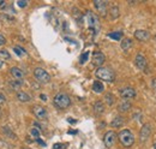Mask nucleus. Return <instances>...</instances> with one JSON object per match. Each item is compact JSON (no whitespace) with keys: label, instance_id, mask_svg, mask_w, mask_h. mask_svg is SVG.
<instances>
[{"label":"nucleus","instance_id":"b1692460","mask_svg":"<svg viewBox=\"0 0 156 149\" xmlns=\"http://www.w3.org/2000/svg\"><path fill=\"white\" fill-rule=\"evenodd\" d=\"M13 52H15L18 57H22L23 54H27V52H25L22 47H18V46H15V47H13Z\"/></svg>","mask_w":156,"mask_h":149},{"label":"nucleus","instance_id":"c9c22d12","mask_svg":"<svg viewBox=\"0 0 156 149\" xmlns=\"http://www.w3.org/2000/svg\"><path fill=\"white\" fill-rule=\"evenodd\" d=\"M5 6H6V3L4 0H0V7H5Z\"/></svg>","mask_w":156,"mask_h":149},{"label":"nucleus","instance_id":"a878e982","mask_svg":"<svg viewBox=\"0 0 156 149\" xmlns=\"http://www.w3.org/2000/svg\"><path fill=\"white\" fill-rule=\"evenodd\" d=\"M30 135L33 136V137H35L36 140L40 138V130L36 129V128H33V129L30 130Z\"/></svg>","mask_w":156,"mask_h":149},{"label":"nucleus","instance_id":"6e6552de","mask_svg":"<svg viewBox=\"0 0 156 149\" xmlns=\"http://www.w3.org/2000/svg\"><path fill=\"white\" fill-rule=\"evenodd\" d=\"M94 6L102 17H105L107 15V3L106 1H103V0H95Z\"/></svg>","mask_w":156,"mask_h":149},{"label":"nucleus","instance_id":"aec40b11","mask_svg":"<svg viewBox=\"0 0 156 149\" xmlns=\"http://www.w3.org/2000/svg\"><path fill=\"white\" fill-rule=\"evenodd\" d=\"M109 13H111V17H112L113 19H116V18L119 17V15H120V12H119V7L116 6V5H113V6H111Z\"/></svg>","mask_w":156,"mask_h":149},{"label":"nucleus","instance_id":"7ed1b4c3","mask_svg":"<svg viewBox=\"0 0 156 149\" xmlns=\"http://www.w3.org/2000/svg\"><path fill=\"white\" fill-rule=\"evenodd\" d=\"M118 137H119L120 143H121L125 148L131 147V145H133V143H135V136H133V133L130 131V130H127V129L121 130V131L119 132V135H118Z\"/></svg>","mask_w":156,"mask_h":149},{"label":"nucleus","instance_id":"f257e3e1","mask_svg":"<svg viewBox=\"0 0 156 149\" xmlns=\"http://www.w3.org/2000/svg\"><path fill=\"white\" fill-rule=\"evenodd\" d=\"M53 102H54V106L59 109H66L67 107L71 106V99L67 94L65 93H58L54 99H53Z\"/></svg>","mask_w":156,"mask_h":149},{"label":"nucleus","instance_id":"f3484780","mask_svg":"<svg viewBox=\"0 0 156 149\" xmlns=\"http://www.w3.org/2000/svg\"><path fill=\"white\" fill-rule=\"evenodd\" d=\"M131 47H132V40L131 39H124V40H121V48L124 49L125 52L130 51Z\"/></svg>","mask_w":156,"mask_h":149},{"label":"nucleus","instance_id":"2f4dec72","mask_svg":"<svg viewBox=\"0 0 156 149\" xmlns=\"http://www.w3.org/2000/svg\"><path fill=\"white\" fill-rule=\"evenodd\" d=\"M6 102V97H5V95L3 94V93H0V105H3V104H5Z\"/></svg>","mask_w":156,"mask_h":149},{"label":"nucleus","instance_id":"e433bc0d","mask_svg":"<svg viewBox=\"0 0 156 149\" xmlns=\"http://www.w3.org/2000/svg\"><path fill=\"white\" fill-rule=\"evenodd\" d=\"M40 97H41V100H43V101H46V100H47V96H46L45 94H41V96H40Z\"/></svg>","mask_w":156,"mask_h":149},{"label":"nucleus","instance_id":"1a4fd4ad","mask_svg":"<svg viewBox=\"0 0 156 149\" xmlns=\"http://www.w3.org/2000/svg\"><path fill=\"white\" fill-rule=\"evenodd\" d=\"M33 113L37 119H47L48 113L45 107L42 106H34L33 107Z\"/></svg>","mask_w":156,"mask_h":149},{"label":"nucleus","instance_id":"20e7f679","mask_svg":"<svg viewBox=\"0 0 156 149\" xmlns=\"http://www.w3.org/2000/svg\"><path fill=\"white\" fill-rule=\"evenodd\" d=\"M87 21H88L89 28L94 31V34H96L100 29V22H99L97 16H95L91 11H88L87 12Z\"/></svg>","mask_w":156,"mask_h":149},{"label":"nucleus","instance_id":"393cba45","mask_svg":"<svg viewBox=\"0 0 156 149\" xmlns=\"http://www.w3.org/2000/svg\"><path fill=\"white\" fill-rule=\"evenodd\" d=\"M105 99H106V101H107V104H108L109 106H112V105L114 104V96H113V94H111V93L106 94Z\"/></svg>","mask_w":156,"mask_h":149},{"label":"nucleus","instance_id":"0eeeda50","mask_svg":"<svg viewBox=\"0 0 156 149\" xmlns=\"http://www.w3.org/2000/svg\"><path fill=\"white\" fill-rule=\"evenodd\" d=\"M120 96L124 100H130V99H133L136 96V90L132 87H125V88L120 89Z\"/></svg>","mask_w":156,"mask_h":149},{"label":"nucleus","instance_id":"412c9836","mask_svg":"<svg viewBox=\"0 0 156 149\" xmlns=\"http://www.w3.org/2000/svg\"><path fill=\"white\" fill-rule=\"evenodd\" d=\"M130 108H131V104H130L128 101H126V100L120 102L119 106H118V109L120 112H127V111H130Z\"/></svg>","mask_w":156,"mask_h":149},{"label":"nucleus","instance_id":"9b49d317","mask_svg":"<svg viewBox=\"0 0 156 149\" xmlns=\"http://www.w3.org/2000/svg\"><path fill=\"white\" fill-rule=\"evenodd\" d=\"M135 64H136V66H137L139 70H145V69H147V66H148L145 57L143 55V54H140V53H138V54L136 55Z\"/></svg>","mask_w":156,"mask_h":149},{"label":"nucleus","instance_id":"58836bf2","mask_svg":"<svg viewBox=\"0 0 156 149\" xmlns=\"http://www.w3.org/2000/svg\"><path fill=\"white\" fill-rule=\"evenodd\" d=\"M69 123H76V120L74 119H69Z\"/></svg>","mask_w":156,"mask_h":149},{"label":"nucleus","instance_id":"c756f323","mask_svg":"<svg viewBox=\"0 0 156 149\" xmlns=\"http://www.w3.org/2000/svg\"><path fill=\"white\" fill-rule=\"evenodd\" d=\"M66 144L65 143H55L54 145H53V149H66Z\"/></svg>","mask_w":156,"mask_h":149},{"label":"nucleus","instance_id":"423d86ee","mask_svg":"<svg viewBox=\"0 0 156 149\" xmlns=\"http://www.w3.org/2000/svg\"><path fill=\"white\" fill-rule=\"evenodd\" d=\"M116 135L114 131H107L106 133H105V137H103V142H105V145L107 147V148H111V147H113L114 145V143H115V141H116Z\"/></svg>","mask_w":156,"mask_h":149},{"label":"nucleus","instance_id":"a211bd4d","mask_svg":"<svg viewBox=\"0 0 156 149\" xmlns=\"http://www.w3.org/2000/svg\"><path fill=\"white\" fill-rule=\"evenodd\" d=\"M123 125H124V118L120 117V116L115 117V118L113 119V121H112V126H113V128H120V126H123Z\"/></svg>","mask_w":156,"mask_h":149},{"label":"nucleus","instance_id":"c85d7f7f","mask_svg":"<svg viewBox=\"0 0 156 149\" xmlns=\"http://www.w3.org/2000/svg\"><path fill=\"white\" fill-rule=\"evenodd\" d=\"M88 57H89V52H85V53H83V54L81 55V60H79V63H81V64H84L85 61L88 60Z\"/></svg>","mask_w":156,"mask_h":149},{"label":"nucleus","instance_id":"f8f14e48","mask_svg":"<svg viewBox=\"0 0 156 149\" xmlns=\"http://www.w3.org/2000/svg\"><path fill=\"white\" fill-rule=\"evenodd\" d=\"M105 60H106V57H105V54H103L102 52H95L93 54V64L95 66L101 67V65L105 63Z\"/></svg>","mask_w":156,"mask_h":149},{"label":"nucleus","instance_id":"4468645a","mask_svg":"<svg viewBox=\"0 0 156 149\" xmlns=\"http://www.w3.org/2000/svg\"><path fill=\"white\" fill-rule=\"evenodd\" d=\"M135 37L138 40V41H148L149 39H150V34L147 31V30H142V29H139V30H136V33H135Z\"/></svg>","mask_w":156,"mask_h":149},{"label":"nucleus","instance_id":"cd10ccee","mask_svg":"<svg viewBox=\"0 0 156 149\" xmlns=\"http://www.w3.org/2000/svg\"><path fill=\"white\" fill-rule=\"evenodd\" d=\"M0 55H1L4 59H6V60H9V59L11 58L10 53H9L7 51H5V49H0Z\"/></svg>","mask_w":156,"mask_h":149},{"label":"nucleus","instance_id":"2eb2a0df","mask_svg":"<svg viewBox=\"0 0 156 149\" xmlns=\"http://www.w3.org/2000/svg\"><path fill=\"white\" fill-rule=\"evenodd\" d=\"M17 99H18L21 102H28V101L31 100L30 95L27 94V93H24V92H18V93H17Z\"/></svg>","mask_w":156,"mask_h":149},{"label":"nucleus","instance_id":"bb28decb","mask_svg":"<svg viewBox=\"0 0 156 149\" xmlns=\"http://www.w3.org/2000/svg\"><path fill=\"white\" fill-rule=\"evenodd\" d=\"M4 132H5V133L9 136L10 138H16V135L11 131V129H10L9 126H5V128H4Z\"/></svg>","mask_w":156,"mask_h":149},{"label":"nucleus","instance_id":"a19ab883","mask_svg":"<svg viewBox=\"0 0 156 149\" xmlns=\"http://www.w3.org/2000/svg\"><path fill=\"white\" fill-rule=\"evenodd\" d=\"M1 114H3V113H1V109H0V118H1Z\"/></svg>","mask_w":156,"mask_h":149},{"label":"nucleus","instance_id":"4c0bfd02","mask_svg":"<svg viewBox=\"0 0 156 149\" xmlns=\"http://www.w3.org/2000/svg\"><path fill=\"white\" fill-rule=\"evenodd\" d=\"M3 65H4V61H3V59H0V69L3 67Z\"/></svg>","mask_w":156,"mask_h":149},{"label":"nucleus","instance_id":"39448f33","mask_svg":"<svg viewBox=\"0 0 156 149\" xmlns=\"http://www.w3.org/2000/svg\"><path fill=\"white\" fill-rule=\"evenodd\" d=\"M34 76L36 78V81H38L40 83H48L50 81V76H49V73L41 69V67H36L35 71H34Z\"/></svg>","mask_w":156,"mask_h":149},{"label":"nucleus","instance_id":"5701e85b","mask_svg":"<svg viewBox=\"0 0 156 149\" xmlns=\"http://www.w3.org/2000/svg\"><path fill=\"white\" fill-rule=\"evenodd\" d=\"M9 84H10V87H11V88L13 89V90H18V89H19V87L22 85V82L13 79V81H10Z\"/></svg>","mask_w":156,"mask_h":149},{"label":"nucleus","instance_id":"f03ea898","mask_svg":"<svg viewBox=\"0 0 156 149\" xmlns=\"http://www.w3.org/2000/svg\"><path fill=\"white\" fill-rule=\"evenodd\" d=\"M95 74L97 78H100L101 81H105V82H114V79H115V73L109 67L101 66L96 70Z\"/></svg>","mask_w":156,"mask_h":149},{"label":"nucleus","instance_id":"9d476101","mask_svg":"<svg viewBox=\"0 0 156 149\" xmlns=\"http://www.w3.org/2000/svg\"><path fill=\"white\" fill-rule=\"evenodd\" d=\"M150 133H151V126L149 125V124H144V125L142 126V129H140V132H139L140 142H145L149 138Z\"/></svg>","mask_w":156,"mask_h":149},{"label":"nucleus","instance_id":"ddd939ff","mask_svg":"<svg viewBox=\"0 0 156 149\" xmlns=\"http://www.w3.org/2000/svg\"><path fill=\"white\" fill-rule=\"evenodd\" d=\"M10 73H11V76L13 77V79H16V81H19V82H22L23 79H24V72L19 69V67H17V66H13V67H11V70H10Z\"/></svg>","mask_w":156,"mask_h":149},{"label":"nucleus","instance_id":"4be33fe9","mask_svg":"<svg viewBox=\"0 0 156 149\" xmlns=\"http://www.w3.org/2000/svg\"><path fill=\"white\" fill-rule=\"evenodd\" d=\"M108 37H111L112 40H115V41H120L123 39V31H113V33H109L108 34Z\"/></svg>","mask_w":156,"mask_h":149},{"label":"nucleus","instance_id":"dca6fc26","mask_svg":"<svg viewBox=\"0 0 156 149\" xmlns=\"http://www.w3.org/2000/svg\"><path fill=\"white\" fill-rule=\"evenodd\" d=\"M94 111H95V113L96 114H101L105 112V105H103L102 101H96L94 104Z\"/></svg>","mask_w":156,"mask_h":149},{"label":"nucleus","instance_id":"79ce46f5","mask_svg":"<svg viewBox=\"0 0 156 149\" xmlns=\"http://www.w3.org/2000/svg\"><path fill=\"white\" fill-rule=\"evenodd\" d=\"M152 149H156V143L154 144V148H152Z\"/></svg>","mask_w":156,"mask_h":149},{"label":"nucleus","instance_id":"ea45409f","mask_svg":"<svg viewBox=\"0 0 156 149\" xmlns=\"http://www.w3.org/2000/svg\"><path fill=\"white\" fill-rule=\"evenodd\" d=\"M69 133H77V131H73V130H70Z\"/></svg>","mask_w":156,"mask_h":149},{"label":"nucleus","instance_id":"72a5a7b5","mask_svg":"<svg viewBox=\"0 0 156 149\" xmlns=\"http://www.w3.org/2000/svg\"><path fill=\"white\" fill-rule=\"evenodd\" d=\"M36 142H37V143H40L42 147H45V145H46V143H45L42 140H40V138H37V140H36Z\"/></svg>","mask_w":156,"mask_h":149},{"label":"nucleus","instance_id":"6ab92c4d","mask_svg":"<svg viewBox=\"0 0 156 149\" xmlns=\"http://www.w3.org/2000/svg\"><path fill=\"white\" fill-rule=\"evenodd\" d=\"M103 89H105V87H103L102 82H100V81H95V82L93 83V90H94L95 93H102Z\"/></svg>","mask_w":156,"mask_h":149},{"label":"nucleus","instance_id":"7c9ffc66","mask_svg":"<svg viewBox=\"0 0 156 149\" xmlns=\"http://www.w3.org/2000/svg\"><path fill=\"white\" fill-rule=\"evenodd\" d=\"M17 5L19 7H25L28 5V1H24V0H19V1H17Z\"/></svg>","mask_w":156,"mask_h":149},{"label":"nucleus","instance_id":"473e14b6","mask_svg":"<svg viewBox=\"0 0 156 149\" xmlns=\"http://www.w3.org/2000/svg\"><path fill=\"white\" fill-rule=\"evenodd\" d=\"M5 43H6L5 36H4V35H1V34H0V46H3V45H5Z\"/></svg>","mask_w":156,"mask_h":149},{"label":"nucleus","instance_id":"37998d69","mask_svg":"<svg viewBox=\"0 0 156 149\" xmlns=\"http://www.w3.org/2000/svg\"><path fill=\"white\" fill-rule=\"evenodd\" d=\"M22 149H30V148H22Z\"/></svg>","mask_w":156,"mask_h":149},{"label":"nucleus","instance_id":"f704fd0d","mask_svg":"<svg viewBox=\"0 0 156 149\" xmlns=\"http://www.w3.org/2000/svg\"><path fill=\"white\" fill-rule=\"evenodd\" d=\"M34 126H36V129H38V130H41V129H42V126H41L38 123H34Z\"/></svg>","mask_w":156,"mask_h":149}]
</instances>
